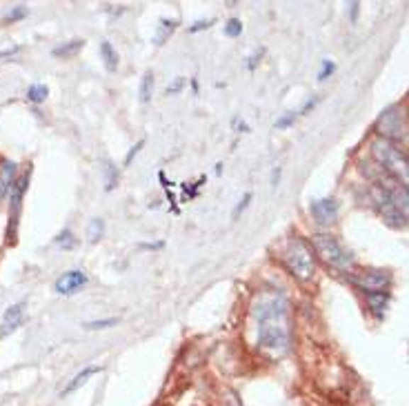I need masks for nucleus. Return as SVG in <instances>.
<instances>
[{
	"mask_svg": "<svg viewBox=\"0 0 409 406\" xmlns=\"http://www.w3.org/2000/svg\"><path fill=\"white\" fill-rule=\"evenodd\" d=\"M29 13V9L25 7V5H16L7 16H5V21L7 23H13V21H21V18H25V16Z\"/></svg>",
	"mask_w": 409,
	"mask_h": 406,
	"instance_id": "24",
	"label": "nucleus"
},
{
	"mask_svg": "<svg viewBox=\"0 0 409 406\" xmlns=\"http://www.w3.org/2000/svg\"><path fill=\"white\" fill-rule=\"evenodd\" d=\"M142 249H160L162 247V242H154V244H140Z\"/></svg>",
	"mask_w": 409,
	"mask_h": 406,
	"instance_id": "35",
	"label": "nucleus"
},
{
	"mask_svg": "<svg viewBox=\"0 0 409 406\" xmlns=\"http://www.w3.org/2000/svg\"><path fill=\"white\" fill-rule=\"evenodd\" d=\"M371 154L387 176L398 180L403 187L409 189V154L405 149L381 138L371 145Z\"/></svg>",
	"mask_w": 409,
	"mask_h": 406,
	"instance_id": "2",
	"label": "nucleus"
},
{
	"mask_svg": "<svg viewBox=\"0 0 409 406\" xmlns=\"http://www.w3.org/2000/svg\"><path fill=\"white\" fill-rule=\"evenodd\" d=\"M185 87V78L183 76H178L172 84H167V89H165V94L167 96H174V94H178V91H181Z\"/></svg>",
	"mask_w": 409,
	"mask_h": 406,
	"instance_id": "26",
	"label": "nucleus"
},
{
	"mask_svg": "<svg viewBox=\"0 0 409 406\" xmlns=\"http://www.w3.org/2000/svg\"><path fill=\"white\" fill-rule=\"evenodd\" d=\"M85 47V40L83 38H76V40H69V43H65V45H60V47H56L54 49V56H62V58H67V56H74L76 52H80V49Z\"/></svg>",
	"mask_w": 409,
	"mask_h": 406,
	"instance_id": "15",
	"label": "nucleus"
},
{
	"mask_svg": "<svg viewBox=\"0 0 409 406\" xmlns=\"http://www.w3.org/2000/svg\"><path fill=\"white\" fill-rule=\"evenodd\" d=\"M118 325V317H105V320H91V322L85 325L87 331H98V329H109V327H116Z\"/></svg>",
	"mask_w": 409,
	"mask_h": 406,
	"instance_id": "20",
	"label": "nucleus"
},
{
	"mask_svg": "<svg viewBox=\"0 0 409 406\" xmlns=\"http://www.w3.org/2000/svg\"><path fill=\"white\" fill-rule=\"evenodd\" d=\"M103 233H105V222H103V218H94L89 227H87V238L89 242H98L103 238Z\"/></svg>",
	"mask_w": 409,
	"mask_h": 406,
	"instance_id": "19",
	"label": "nucleus"
},
{
	"mask_svg": "<svg viewBox=\"0 0 409 406\" xmlns=\"http://www.w3.org/2000/svg\"><path fill=\"white\" fill-rule=\"evenodd\" d=\"M211 25H214V18H207V21H196L194 25H189V33H198V31H203V29H209Z\"/></svg>",
	"mask_w": 409,
	"mask_h": 406,
	"instance_id": "28",
	"label": "nucleus"
},
{
	"mask_svg": "<svg viewBox=\"0 0 409 406\" xmlns=\"http://www.w3.org/2000/svg\"><path fill=\"white\" fill-rule=\"evenodd\" d=\"M379 133L383 135V140H389L394 142L396 140H405L407 135V125H405V118H403V111L398 107H389L381 118H379V125H376Z\"/></svg>",
	"mask_w": 409,
	"mask_h": 406,
	"instance_id": "5",
	"label": "nucleus"
},
{
	"mask_svg": "<svg viewBox=\"0 0 409 406\" xmlns=\"http://www.w3.org/2000/svg\"><path fill=\"white\" fill-rule=\"evenodd\" d=\"M309 211H312V215L318 225H334L338 220L340 207L334 198H320V200H314L312 205H309Z\"/></svg>",
	"mask_w": 409,
	"mask_h": 406,
	"instance_id": "9",
	"label": "nucleus"
},
{
	"mask_svg": "<svg viewBox=\"0 0 409 406\" xmlns=\"http://www.w3.org/2000/svg\"><path fill=\"white\" fill-rule=\"evenodd\" d=\"M336 69V64L330 62V60H323V67H320V74H318V80H327V76H332Z\"/></svg>",
	"mask_w": 409,
	"mask_h": 406,
	"instance_id": "29",
	"label": "nucleus"
},
{
	"mask_svg": "<svg viewBox=\"0 0 409 406\" xmlns=\"http://www.w3.org/2000/svg\"><path fill=\"white\" fill-rule=\"evenodd\" d=\"M293 123H296V113L287 111L285 115H281V118H278V120L274 123V129H287V127H291Z\"/></svg>",
	"mask_w": 409,
	"mask_h": 406,
	"instance_id": "23",
	"label": "nucleus"
},
{
	"mask_svg": "<svg viewBox=\"0 0 409 406\" xmlns=\"http://www.w3.org/2000/svg\"><path fill=\"white\" fill-rule=\"evenodd\" d=\"M101 371H103L101 366H87V368H83V371H80V373H78V376H76V378H74L67 386L62 388V393H60V395H62V397H67L69 393H74V391H76L78 386H83V384H85L91 376L101 373Z\"/></svg>",
	"mask_w": 409,
	"mask_h": 406,
	"instance_id": "12",
	"label": "nucleus"
},
{
	"mask_svg": "<svg viewBox=\"0 0 409 406\" xmlns=\"http://www.w3.org/2000/svg\"><path fill=\"white\" fill-rule=\"evenodd\" d=\"M349 280L363 293H387V286L391 284V276L387 271H361V274H349Z\"/></svg>",
	"mask_w": 409,
	"mask_h": 406,
	"instance_id": "7",
	"label": "nucleus"
},
{
	"mask_svg": "<svg viewBox=\"0 0 409 406\" xmlns=\"http://www.w3.org/2000/svg\"><path fill=\"white\" fill-rule=\"evenodd\" d=\"M250 202H252V193L247 191V193H245V196L240 198V202H238V205H236V209H234V213H232V215H234V218H238V215H240V213H242L245 209H247V207H250Z\"/></svg>",
	"mask_w": 409,
	"mask_h": 406,
	"instance_id": "27",
	"label": "nucleus"
},
{
	"mask_svg": "<svg viewBox=\"0 0 409 406\" xmlns=\"http://www.w3.org/2000/svg\"><path fill=\"white\" fill-rule=\"evenodd\" d=\"M316 103H318V98H312V100H307V103H305V107L301 109V113H307L309 109H314V107H316Z\"/></svg>",
	"mask_w": 409,
	"mask_h": 406,
	"instance_id": "33",
	"label": "nucleus"
},
{
	"mask_svg": "<svg viewBox=\"0 0 409 406\" xmlns=\"http://www.w3.org/2000/svg\"><path fill=\"white\" fill-rule=\"evenodd\" d=\"M138 94H140V103H150V100H152V94H154V74H152V69H147L142 74Z\"/></svg>",
	"mask_w": 409,
	"mask_h": 406,
	"instance_id": "16",
	"label": "nucleus"
},
{
	"mask_svg": "<svg viewBox=\"0 0 409 406\" xmlns=\"http://www.w3.org/2000/svg\"><path fill=\"white\" fill-rule=\"evenodd\" d=\"M278 182H281V167H276L271 171V187H278Z\"/></svg>",
	"mask_w": 409,
	"mask_h": 406,
	"instance_id": "32",
	"label": "nucleus"
},
{
	"mask_svg": "<svg viewBox=\"0 0 409 406\" xmlns=\"http://www.w3.org/2000/svg\"><path fill=\"white\" fill-rule=\"evenodd\" d=\"M349 11H352V21H356V13H358V3H352V5H349Z\"/></svg>",
	"mask_w": 409,
	"mask_h": 406,
	"instance_id": "34",
	"label": "nucleus"
},
{
	"mask_svg": "<svg viewBox=\"0 0 409 406\" xmlns=\"http://www.w3.org/2000/svg\"><path fill=\"white\" fill-rule=\"evenodd\" d=\"M85 284H87V276L83 274V271L74 269V271H67V274H62L56 280L54 291L58 295H74V293H78L80 289H83Z\"/></svg>",
	"mask_w": 409,
	"mask_h": 406,
	"instance_id": "10",
	"label": "nucleus"
},
{
	"mask_svg": "<svg viewBox=\"0 0 409 406\" xmlns=\"http://www.w3.org/2000/svg\"><path fill=\"white\" fill-rule=\"evenodd\" d=\"M258 320V346L269 353H287L291 346L289 302L281 295H263L254 307Z\"/></svg>",
	"mask_w": 409,
	"mask_h": 406,
	"instance_id": "1",
	"label": "nucleus"
},
{
	"mask_svg": "<svg viewBox=\"0 0 409 406\" xmlns=\"http://www.w3.org/2000/svg\"><path fill=\"white\" fill-rule=\"evenodd\" d=\"M142 147H145V140H138V142H136V145H134L132 149H129V154L125 156V167H129V164H132V160H134V158L138 156V151H140Z\"/></svg>",
	"mask_w": 409,
	"mask_h": 406,
	"instance_id": "30",
	"label": "nucleus"
},
{
	"mask_svg": "<svg viewBox=\"0 0 409 406\" xmlns=\"http://www.w3.org/2000/svg\"><path fill=\"white\" fill-rule=\"evenodd\" d=\"M23 309H25V302H18V304H13V307L7 309L3 335H5V333H11V331H16V329L21 327V322H23Z\"/></svg>",
	"mask_w": 409,
	"mask_h": 406,
	"instance_id": "13",
	"label": "nucleus"
},
{
	"mask_svg": "<svg viewBox=\"0 0 409 406\" xmlns=\"http://www.w3.org/2000/svg\"><path fill=\"white\" fill-rule=\"evenodd\" d=\"M21 47H9V49H0V58H9L13 54H18Z\"/></svg>",
	"mask_w": 409,
	"mask_h": 406,
	"instance_id": "31",
	"label": "nucleus"
},
{
	"mask_svg": "<svg viewBox=\"0 0 409 406\" xmlns=\"http://www.w3.org/2000/svg\"><path fill=\"white\" fill-rule=\"evenodd\" d=\"M49 96V87L43 82H36V84H31V87L27 89V100H31V103H45Z\"/></svg>",
	"mask_w": 409,
	"mask_h": 406,
	"instance_id": "18",
	"label": "nucleus"
},
{
	"mask_svg": "<svg viewBox=\"0 0 409 406\" xmlns=\"http://www.w3.org/2000/svg\"><path fill=\"white\" fill-rule=\"evenodd\" d=\"M312 249L325 264H330V266H334L338 271H349L352 264H354L352 253L330 233L312 235Z\"/></svg>",
	"mask_w": 409,
	"mask_h": 406,
	"instance_id": "4",
	"label": "nucleus"
},
{
	"mask_svg": "<svg viewBox=\"0 0 409 406\" xmlns=\"http://www.w3.org/2000/svg\"><path fill=\"white\" fill-rule=\"evenodd\" d=\"M29 184V171L25 176H21L13 182V187L9 191V205H11V215H9V227H7V242H16V227H18V215H21V205H23V196Z\"/></svg>",
	"mask_w": 409,
	"mask_h": 406,
	"instance_id": "8",
	"label": "nucleus"
},
{
	"mask_svg": "<svg viewBox=\"0 0 409 406\" xmlns=\"http://www.w3.org/2000/svg\"><path fill=\"white\" fill-rule=\"evenodd\" d=\"M101 56H103V62L107 67V72H116V67H118V54H116V49L111 47V43H101Z\"/></svg>",
	"mask_w": 409,
	"mask_h": 406,
	"instance_id": "14",
	"label": "nucleus"
},
{
	"mask_svg": "<svg viewBox=\"0 0 409 406\" xmlns=\"http://www.w3.org/2000/svg\"><path fill=\"white\" fill-rule=\"evenodd\" d=\"M367 302H369V309L379 317H383V313L387 309V302H389V295L387 293H371V295H367Z\"/></svg>",
	"mask_w": 409,
	"mask_h": 406,
	"instance_id": "17",
	"label": "nucleus"
},
{
	"mask_svg": "<svg viewBox=\"0 0 409 406\" xmlns=\"http://www.w3.org/2000/svg\"><path fill=\"white\" fill-rule=\"evenodd\" d=\"M240 33H242V23L238 18L227 21V25H225V36L227 38H238Z\"/></svg>",
	"mask_w": 409,
	"mask_h": 406,
	"instance_id": "22",
	"label": "nucleus"
},
{
	"mask_svg": "<svg viewBox=\"0 0 409 406\" xmlns=\"http://www.w3.org/2000/svg\"><path fill=\"white\" fill-rule=\"evenodd\" d=\"M283 262H285L289 274L296 280H301V282L312 280L314 274H316L314 249H312V244H307L303 238H291L289 240V244L283 251Z\"/></svg>",
	"mask_w": 409,
	"mask_h": 406,
	"instance_id": "3",
	"label": "nucleus"
},
{
	"mask_svg": "<svg viewBox=\"0 0 409 406\" xmlns=\"http://www.w3.org/2000/svg\"><path fill=\"white\" fill-rule=\"evenodd\" d=\"M56 244H60L62 249H72V247H76V240H74V235H72V231L69 229H65L58 238H56Z\"/></svg>",
	"mask_w": 409,
	"mask_h": 406,
	"instance_id": "25",
	"label": "nucleus"
},
{
	"mask_svg": "<svg viewBox=\"0 0 409 406\" xmlns=\"http://www.w3.org/2000/svg\"><path fill=\"white\" fill-rule=\"evenodd\" d=\"M369 200H371L374 209L383 215V220H385L389 227L400 229V227L407 225V215L400 213L394 205H391V200L383 193V189L376 187V184H371V187H369Z\"/></svg>",
	"mask_w": 409,
	"mask_h": 406,
	"instance_id": "6",
	"label": "nucleus"
},
{
	"mask_svg": "<svg viewBox=\"0 0 409 406\" xmlns=\"http://www.w3.org/2000/svg\"><path fill=\"white\" fill-rule=\"evenodd\" d=\"M176 25H178V21H160V33L156 36V45H162V40H165L167 36H172Z\"/></svg>",
	"mask_w": 409,
	"mask_h": 406,
	"instance_id": "21",
	"label": "nucleus"
},
{
	"mask_svg": "<svg viewBox=\"0 0 409 406\" xmlns=\"http://www.w3.org/2000/svg\"><path fill=\"white\" fill-rule=\"evenodd\" d=\"M13 176H16V162H9L5 160L3 164H0V198H5L11 187H13Z\"/></svg>",
	"mask_w": 409,
	"mask_h": 406,
	"instance_id": "11",
	"label": "nucleus"
}]
</instances>
